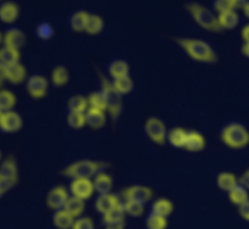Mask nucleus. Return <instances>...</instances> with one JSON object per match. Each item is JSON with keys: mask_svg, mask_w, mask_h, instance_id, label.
I'll return each mask as SVG.
<instances>
[{"mask_svg": "<svg viewBox=\"0 0 249 229\" xmlns=\"http://www.w3.org/2000/svg\"><path fill=\"white\" fill-rule=\"evenodd\" d=\"M177 43L190 58L197 62L214 65L219 61L215 50L203 39L179 38L177 39Z\"/></svg>", "mask_w": 249, "mask_h": 229, "instance_id": "f257e3e1", "label": "nucleus"}, {"mask_svg": "<svg viewBox=\"0 0 249 229\" xmlns=\"http://www.w3.org/2000/svg\"><path fill=\"white\" fill-rule=\"evenodd\" d=\"M105 166H106V165H105L104 163L96 162V160L82 159L67 165V166L62 170V175L71 180H92L99 172L104 171Z\"/></svg>", "mask_w": 249, "mask_h": 229, "instance_id": "f03ea898", "label": "nucleus"}, {"mask_svg": "<svg viewBox=\"0 0 249 229\" xmlns=\"http://www.w3.org/2000/svg\"><path fill=\"white\" fill-rule=\"evenodd\" d=\"M220 140L230 149H243L249 145V131L243 124L230 123L221 129Z\"/></svg>", "mask_w": 249, "mask_h": 229, "instance_id": "7ed1b4c3", "label": "nucleus"}, {"mask_svg": "<svg viewBox=\"0 0 249 229\" xmlns=\"http://www.w3.org/2000/svg\"><path fill=\"white\" fill-rule=\"evenodd\" d=\"M186 7L189 14L194 18V21L201 28L206 29L208 32H213V33L221 32L220 26H219L218 15L214 14L208 7L203 6V5L198 4V2H191Z\"/></svg>", "mask_w": 249, "mask_h": 229, "instance_id": "20e7f679", "label": "nucleus"}, {"mask_svg": "<svg viewBox=\"0 0 249 229\" xmlns=\"http://www.w3.org/2000/svg\"><path fill=\"white\" fill-rule=\"evenodd\" d=\"M19 181L18 165L12 155L5 158L0 165V196L11 191Z\"/></svg>", "mask_w": 249, "mask_h": 229, "instance_id": "39448f33", "label": "nucleus"}, {"mask_svg": "<svg viewBox=\"0 0 249 229\" xmlns=\"http://www.w3.org/2000/svg\"><path fill=\"white\" fill-rule=\"evenodd\" d=\"M101 91L104 92L105 99H106L107 113L113 120H117L123 109V99H122L123 96H121L116 91L112 82H108L104 75H101Z\"/></svg>", "mask_w": 249, "mask_h": 229, "instance_id": "423d86ee", "label": "nucleus"}, {"mask_svg": "<svg viewBox=\"0 0 249 229\" xmlns=\"http://www.w3.org/2000/svg\"><path fill=\"white\" fill-rule=\"evenodd\" d=\"M145 133L150 141L158 146H163L168 140V131L164 121L157 116H150L145 123Z\"/></svg>", "mask_w": 249, "mask_h": 229, "instance_id": "0eeeda50", "label": "nucleus"}, {"mask_svg": "<svg viewBox=\"0 0 249 229\" xmlns=\"http://www.w3.org/2000/svg\"><path fill=\"white\" fill-rule=\"evenodd\" d=\"M26 90L33 99H43L49 92L48 78L40 74L29 75L26 82Z\"/></svg>", "mask_w": 249, "mask_h": 229, "instance_id": "6e6552de", "label": "nucleus"}, {"mask_svg": "<svg viewBox=\"0 0 249 229\" xmlns=\"http://www.w3.org/2000/svg\"><path fill=\"white\" fill-rule=\"evenodd\" d=\"M71 196L80 199V200H89L91 196L96 193L94 187L92 180L79 179V180H71L70 187H68Z\"/></svg>", "mask_w": 249, "mask_h": 229, "instance_id": "1a4fd4ad", "label": "nucleus"}, {"mask_svg": "<svg viewBox=\"0 0 249 229\" xmlns=\"http://www.w3.org/2000/svg\"><path fill=\"white\" fill-rule=\"evenodd\" d=\"M122 196H123L125 201H134V203L146 205L153 198V191L147 186L134 184V186H130L124 189Z\"/></svg>", "mask_w": 249, "mask_h": 229, "instance_id": "9d476101", "label": "nucleus"}, {"mask_svg": "<svg viewBox=\"0 0 249 229\" xmlns=\"http://www.w3.org/2000/svg\"><path fill=\"white\" fill-rule=\"evenodd\" d=\"M71 194L68 188L65 186L60 184V186H55L49 191L48 196H46V206L53 211L62 210L65 208L66 203L70 199Z\"/></svg>", "mask_w": 249, "mask_h": 229, "instance_id": "9b49d317", "label": "nucleus"}, {"mask_svg": "<svg viewBox=\"0 0 249 229\" xmlns=\"http://www.w3.org/2000/svg\"><path fill=\"white\" fill-rule=\"evenodd\" d=\"M23 119L16 111L0 113V130L4 133H16L22 130Z\"/></svg>", "mask_w": 249, "mask_h": 229, "instance_id": "f8f14e48", "label": "nucleus"}, {"mask_svg": "<svg viewBox=\"0 0 249 229\" xmlns=\"http://www.w3.org/2000/svg\"><path fill=\"white\" fill-rule=\"evenodd\" d=\"M0 77L2 82H9L12 85H19L28 79L27 68L22 63H17L9 68L0 67Z\"/></svg>", "mask_w": 249, "mask_h": 229, "instance_id": "ddd939ff", "label": "nucleus"}, {"mask_svg": "<svg viewBox=\"0 0 249 229\" xmlns=\"http://www.w3.org/2000/svg\"><path fill=\"white\" fill-rule=\"evenodd\" d=\"M26 34L19 28H15V27L9 28L2 34V46L16 49V50H21L26 44Z\"/></svg>", "mask_w": 249, "mask_h": 229, "instance_id": "4468645a", "label": "nucleus"}, {"mask_svg": "<svg viewBox=\"0 0 249 229\" xmlns=\"http://www.w3.org/2000/svg\"><path fill=\"white\" fill-rule=\"evenodd\" d=\"M122 201L116 194L108 193V194H102L99 196L95 200V210L100 213V215H106L107 213H109L111 210H113L114 208H117L118 205H121Z\"/></svg>", "mask_w": 249, "mask_h": 229, "instance_id": "2eb2a0df", "label": "nucleus"}, {"mask_svg": "<svg viewBox=\"0 0 249 229\" xmlns=\"http://www.w3.org/2000/svg\"><path fill=\"white\" fill-rule=\"evenodd\" d=\"M21 15L19 5L15 1H4L0 5V19L6 24H12Z\"/></svg>", "mask_w": 249, "mask_h": 229, "instance_id": "dca6fc26", "label": "nucleus"}, {"mask_svg": "<svg viewBox=\"0 0 249 229\" xmlns=\"http://www.w3.org/2000/svg\"><path fill=\"white\" fill-rule=\"evenodd\" d=\"M206 146H207L206 137H204L199 131H196V130L189 131L186 146H185V149H186L187 152L199 153L202 152V150L206 149Z\"/></svg>", "mask_w": 249, "mask_h": 229, "instance_id": "f3484780", "label": "nucleus"}, {"mask_svg": "<svg viewBox=\"0 0 249 229\" xmlns=\"http://www.w3.org/2000/svg\"><path fill=\"white\" fill-rule=\"evenodd\" d=\"M92 182H94L95 191L99 196H102V194H108L112 193V188H113V179L109 174L107 172L101 171L96 175V176L92 179Z\"/></svg>", "mask_w": 249, "mask_h": 229, "instance_id": "a211bd4d", "label": "nucleus"}, {"mask_svg": "<svg viewBox=\"0 0 249 229\" xmlns=\"http://www.w3.org/2000/svg\"><path fill=\"white\" fill-rule=\"evenodd\" d=\"M17 63H21V51L2 46L0 50V67L9 68Z\"/></svg>", "mask_w": 249, "mask_h": 229, "instance_id": "6ab92c4d", "label": "nucleus"}, {"mask_svg": "<svg viewBox=\"0 0 249 229\" xmlns=\"http://www.w3.org/2000/svg\"><path fill=\"white\" fill-rule=\"evenodd\" d=\"M238 184H240V179H237V176L232 172L224 171L216 176V186L220 191L226 192V193H230Z\"/></svg>", "mask_w": 249, "mask_h": 229, "instance_id": "aec40b11", "label": "nucleus"}, {"mask_svg": "<svg viewBox=\"0 0 249 229\" xmlns=\"http://www.w3.org/2000/svg\"><path fill=\"white\" fill-rule=\"evenodd\" d=\"M85 118H87V125L94 130H100L106 125L107 115L106 112L104 111L89 108L85 113Z\"/></svg>", "mask_w": 249, "mask_h": 229, "instance_id": "412c9836", "label": "nucleus"}, {"mask_svg": "<svg viewBox=\"0 0 249 229\" xmlns=\"http://www.w3.org/2000/svg\"><path fill=\"white\" fill-rule=\"evenodd\" d=\"M174 211V204L168 198H158L151 205V213L168 218Z\"/></svg>", "mask_w": 249, "mask_h": 229, "instance_id": "4be33fe9", "label": "nucleus"}, {"mask_svg": "<svg viewBox=\"0 0 249 229\" xmlns=\"http://www.w3.org/2000/svg\"><path fill=\"white\" fill-rule=\"evenodd\" d=\"M129 73H130V67L124 60H113L108 65V75L112 80L129 77Z\"/></svg>", "mask_w": 249, "mask_h": 229, "instance_id": "5701e85b", "label": "nucleus"}, {"mask_svg": "<svg viewBox=\"0 0 249 229\" xmlns=\"http://www.w3.org/2000/svg\"><path fill=\"white\" fill-rule=\"evenodd\" d=\"M89 12L84 10L75 11L72 16L70 17V27L75 33H83L87 29L88 19H89Z\"/></svg>", "mask_w": 249, "mask_h": 229, "instance_id": "b1692460", "label": "nucleus"}, {"mask_svg": "<svg viewBox=\"0 0 249 229\" xmlns=\"http://www.w3.org/2000/svg\"><path fill=\"white\" fill-rule=\"evenodd\" d=\"M189 131L182 128H174L168 132V143L174 148H185Z\"/></svg>", "mask_w": 249, "mask_h": 229, "instance_id": "393cba45", "label": "nucleus"}, {"mask_svg": "<svg viewBox=\"0 0 249 229\" xmlns=\"http://www.w3.org/2000/svg\"><path fill=\"white\" fill-rule=\"evenodd\" d=\"M218 21L221 31L223 29L230 31V29H235L238 26V23H240V15H238L236 10H231V11L224 12V14H219Z\"/></svg>", "mask_w": 249, "mask_h": 229, "instance_id": "a878e982", "label": "nucleus"}, {"mask_svg": "<svg viewBox=\"0 0 249 229\" xmlns=\"http://www.w3.org/2000/svg\"><path fill=\"white\" fill-rule=\"evenodd\" d=\"M75 218L66 210L55 211L53 215V223L57 229H72Z\"/></svg>", "mask_w": 249, "mask_h": 229, "instance_id": "bb28decb", "label": "nucleus"}, {"mask_svg": "<svg viewBox=\"0 0 249 229\" xmlns=\"http://www.w3.org/2000/svg\"><path fill=\"white\" fill-rule=\"evenodd\" d=\"M68 113H82L85 114L89 109V103H88V97L82 96V95H74L68 99L67 103Z\"/></svg>", "mask_w": 249, "mask_h": 229, "instance_id": "cd10ccee", "label": "nucleus"}, {"mask_svg": "<svg viewBox=\"0 0 249 229\" xmlns=\"http://www.w3.org/2000/svg\"><path fill=\"white\" fill-rule=\"evenodd\" d=\"M70 82V72L65 65H57L51 72V82L56 87H62Z\"/></svg>", "mask_w": 249, "mask_h": 229, "instance_id": "c85d7f7f", "label": "nucleus"}, {"mask_svg": "<svg viewBox=\"0 0 249 229\" xmlns=\"http://www.w3.org/2000/svg\"><path fill=\"white\" fill-rule=\"evenodd\" d=\"M63 210L67 211L68 213L73 216L74 218L82 217V215L85 211V201L80 200V199L74 198V196H70L68 201L66 203Z\"/></svg>", "mask_w": 249, "mask_h": 229, "instance_id": "c756f323", "label": "nucleus"}, {"mask_svg": "<svg viewBox=\"0 0 249 229\" xmlns=\"http://www.w3.org/2000/svg\"><path fill=\"white\" fill-rule=\"evenodd\" d=\"M105 28V21L100 15L96 14H90L89 19H88L87 29H85V33L89 34V35H99Z\"/></svg>", "mask_w": 249, "mask_h": 229, "instance_id": "7c9ffc66", "label": "nucleus"}, {"mask_svg": "<svg viewBox=\"0 0 249 229\" xmlns=\"http://www.w3.org/2000/svg\"><path fill=\"white\" fill-rule=\"evenodd\" d=\"M16 103L17 98L14 92L7 89H2L0 91V113L14 111Z\"/></svg>", "mask_w": 249, "mask_h": 229, "instance_id": "2f4dec72", "label": "nucleus"}, {"mask_svg": "<svg viewBox=\"0 0 249 229\" xmlns=\"http://www.w3.org/2000/svg\"><path fill=\"white\" fill-rule=\"evenodd\" d=\"M228 194H229V200H230V203L233 204V205H236L237 208L242 205V204H245L246 201L249 200V191L248 189H246L243 186H241V184H238L237 187H235V188Z\"/></svg>", "mask_w": 249, "mask_h": 229, "instance_id": "473e14b6", "label": "nucleus"}, {"mask_svg": "<svg viewBox=\"0 0 249 229\" xmlns=\"http://www.w3.org/2000/svg\"><path fill=\"white\" fill-rule=\"evenodd\" d=\"M122 221H126V213L123 208V201H122L121 205H118L117 208H114L113 210H111L109 213H107L106 215L102 216V222H104V225H108V223L114 222H122Z\"/></svg>", "mask_w": 249, "mask_h": 229, "instance_id": "72a5a7b5", "label": "nucleus"}, {"mask_svg": "<svg viewBox=\"0 0 249 229\" xmlns=\"http://www.w3.org/2000/svg\"><path fill=\"white\" fill-rule=\"evenodd\" d=\"M88 103H89V108L91 109H99V111H104L107 113V104L106 99H105L104 92L94 91L88 96Z\"/></svg>", "mask_w": 249, "mask_h": 229, "instance_id": "f704fd0d", "label": "nucleus"}, {"mask_svg": "<svg viewBox=\"0 0 249 229\" xmlns=\"http://www.w3.org/2000/svg\"><path fill=\"white\" fill-rule=\"evenodd\" d=\"M112 85L116 89V91L118 92L121 96H125V95H129L134 89V82L133 79L129 77L122 78V79L112 80Z\"/></svg>", "mask_w": 249, "mask_h": 229, "instance_id": "c9c22d12", "label": "nucleus"}, {"mask_svg": "<svg viewBox=\"0 0 249 229\" xmlns=\"http://www.w3.org/2000/svg\"><path fill=\"white\" fill-rule=\"evenodd\" d=\"M146 229H167L168 218L150 213L145 220Z\"/></svg>", "mask_w": 249, "mask_h": 229, "instance_id": "e433bc0d", "label": "nucleus"}, {"mask_svg": "<svg viewBox=\"0 0 249 229\" xmlns=\"http://www.w3.org/2000/svg\"><path fill=\"white\" fill-rule=\"evenodd\" d=\"M123 208L125 210L126 216L133 218L141 217L145 213V205L139 203H134V201H123Z\"/></svg>", "mask_w": 249, "mask_h": 229, "instance_id": "4c0bfd02", "label": "nucleus"}, {"mask_svg": "<svg viewBox=\"0 0 249 229\" xmlns=\"http://www.w3.org/2000/svg\"><path fill=\"white\" fill-rule=\"evenodd\" d=\"M53 33H55V29L49 22H41L36 27V36L40 40H49L53 38Z\"/></svg>", "mask_w": 249, "mask_h": 229, "instance_id": "58836bf2", "label": "nucleus"}, {"mask_svg": "<svg viewBox=\"0 0 249 229\" xmlns=\"http://www.w3.org/2000/svg\"><path fill=\"white\" fill-rule=\"evenodd\" d=\"M67 124L73 130H80L84 126H87V118L85 114L82 113H68Z\"/></svg>", "mask_w": 249, "mask_h": 229, "instance_id": "ea45409f", "label": "nucleus"}, {"mask_svg": "<svg viewBox=\"0 0 249 229\" xmlns=\"http://www.w3.org/2000/svg\"><path fill=\"white\" fill-rule=\"evenodd\" d=\"M213 7L216 11V14H224V12L236 10L235 0H215L213 2Z\"/></svg>", "mask_w": 249, "mask_h": 229, "instance_id": "a19ab883", "label": "nucleus"}, {"mask_svg": "<svg viewBox=\"0 0 249 229\" xmlns=\"http://www.w3.org/2000/svg\"><path fill=\"white\" fill-rule=\"evenodd\" d=\"M72 229H95V222L91 217L82 216L79 218H75Z\"/></svg>", "mask_w": 249, "mask_h": 229, "instance_id": "79ce46f5", "label": "nucleus"}, {"mask_svg": "<svg viewBox=\"0 0 249 229\" xmlns=\"http://www.w3.org/2000/svg\"><path fill=\"white\" fill-rule=\"evenodd\" d=\"M238 213H240L241 218L249 222V200L246 201L241 206H238Z\"/></svg>", "mask_w": 249, "mask_h": 229, "instance_id": "37998d69", "label": "nucleus"}, {"mask_svg": "<svg viewBox=\"0 0 249 229\" xmlns=\"http://www.w3.org/2000/svg\"><path fill=\"white\" fill-rule=\"evenodd\" d=\"M240 184H241V186L245 187L246 189H248V191H249V169L246 170V171L243 172L242 175H241Z\"/></svg>", "mask_w": 249, "mask_h": 229, "instance_id": "c03bdc74", "label": "nucleus"}, {"mask_svg": "<svg viewBox=\"0 0 249 229\" xmlns=\"http://www.w3.org/2000/svg\"><path fill=\"white\" fill-rule=\"evenodd\" d=\"M126 221H122V222H114L105 225V229H125Z\"/></svg>", "mask_w": 249, "mask_h": 229, "instance_id": "a18cd8bd", "label": "nucleus"}, {"mask_svg": "<svg viewBox=\"0 0 249 229\" xmlns=\"http://www.w3.org/2000/svg\"><path fill=\"white\" fill-rule=\"evenodd\" d=\"M241 36H242L245 43H249V23L246 24L242 28V31H241Z\"/></svg>", "mask_w": 249, "mask_h": 229, "instance_id": "49530a36", "label": "nucleus"}, {"mask_svg": "<svg viewBox=\"0 0 249 229\" xmlns=\"http://www.w3.org/2000/svg\"><path fill=\"white\" fill-rule=\"evenodd\" d=\"M241 51H242L243 56L249 58V43H243L242 48H241Z\"/></svg>", "mask_w": 249, "mask_h": 229, "instance_id": "de8ad7c7", "label": "nucleus"}, {"mask_svg": "<svg viewBox=\"0 0 249 229\" xmlns=\"http://www.w3.org/2000/svg\"><path fill=\"white\" fill-rule=\"evenodd\" d=\"M243 14H245V16L249 19V1L246 4V6L243 7Z\"/></svg>", "mask_w": 249, "mask_h": 229, "instance_id": "09e8293b", "label": "nucleus"}]
</instances>
